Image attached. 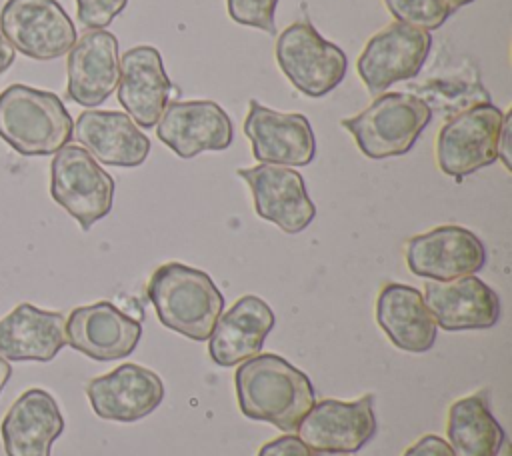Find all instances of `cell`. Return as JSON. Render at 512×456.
Listing matches in <instances>:
<instances>
[{
  "mask_svg": "<svg viewBox=\"0 0 512 456\" xmlns=\"http://www.w3.org/2000/svg\"><path fill=\"white\" fill-rule=\"evenodd\" d=\"M66 346V320L60 312L18 304L0 320V356L8 362H50Z\"/></svg>",
  "mask_w": 512,
  "mask_h": 456,
  "instance_id": "603a6c76",
  "label": "cell"
},
{
  "mask_svg": "<svg viewBox=\"0 0 512 456\" xmlns=\"http://www.w3.org/2000/svg\"><path fill=\"white\" fill-rule=\"evenodd\" d=\"M272 308L254 294L238 298L224 314L218 316L208 336V356L216 366H238L260 354L266 336L274 328Z\"/></svg>",
  "mask_w": 512,
  "mask_h": 456,
  "instance_id": "7402d4cb",
  "label": "cell"
},
{
  "mask_svg": "<svg viewBox=\"0 0 512 456\" xmlns=\"http://www.w3.org/2000/svg\"><path fill=\"white\" fill-rule=\"evenodd\" d=\"M72 134L96 162L106 166L134 168L150 154V138L126 112L84 110Z\"/></svg>",
  "mask_w": 512,
  "mask_h": 456,
  "instance_id": "44dd1931",
  "label": "cell"
},
{
  "mask_svg": "<svg viewBox=\"0 0 512 456\" xmlns=\"http://www.w3.org/2000/svg\"><path fill=\"white\" fill-rule=\"evenodd\" d=\"M118 102L142 128H154L178 88L170 82L162 54L148 44L134 46L120 58Z\"/></svg>",
  "mask_w": 512,
  "mask_h": 456,
  "instance_id": "e0dca14e",
  "label": "cell"
},
{
  "mask_svg": "<svg viewBox=\"0 0 512 456\" xmlns=\"http://www.w3.org/2000/svg\"><path fill=\"white\" fill-rule=\"evenodd\" d=\"M504 446H506V444H504ZM500 456H510V448L506 446V448H504V452H500Z\"/></svg>",
  "mask_w": 512,
  "mask_h": 456,
  "instance_id": "d590c367",
  "label": "cell"
},
{
  "mask_svg": "<svg viewBox=\"0 0 512 456\" xmlns=\"http://www.w3.org/2000/svg\"><path fill=\"white\" fill-rule=\"evenodd\" d=\"M86 396L96 416L130 424L160 406L164 384L156 372L128 362L92 378L86 384Z\"/></svg>",
  "mask_w": 512,
  "mask_h": 456,
  "instance_id": "9a60e30c",
  "label": "cell"
},
{
  "mask_svg": "<svg viewBox=\"0 0 512 456\" xmlns=\"http://www.w3.org/2000/svg\"><path fill=\"white\" fill-rule=\"evenodd\" d=\"M448 446L454 456H500L506 436L490 412L488 390L456 400L448 410Z\"/></svg>",
  "mask_w": 512,
  "mask_h": 456,
  "instance_id": "d4e9b609",
  "label": "cell"
},
{
  "mask_svg": "<svg viewBox=\"0 0 512 456\" xmlns=\"http://www.w3.org/2000/svg\"><path fill=\"white\" fill-rule=\"evenodd\" d=\"M312 450L294 434H284L276 440L266 442L258 456H310Z\"/></svg>",
  "mask_w": 512,
  "mask_h": 456,
  "instance_id": "f1b7e54d",
  "label": "cell"
},
{
  "mask_svg": "<svg viewBox=\"0 0 512 456\" xmlns=\"http://www.w3.org/2000/svg\"><path fill=\"white\" fill-rule=\"evenodd\" d=\"M128 0H76L78 20L84 28H106L124 8Z\"/></svg>",
  "mask_w": 512,
  "mask_h": 456,
  "instance_id": "83f0119b",
  "label": "cell"
},
{
  "mask_svg": "<svg viewBox=\"0 0 512 456\" xmlns=\"http://www.w3.org/2000/svg\"><path fill=\"white\" fill-rule=\"evenodd\" d=\"M244 134L260 164L306 166L316 156L310 120L298 112H278L250 100Z\"/></svg>",
  "mask_w": 512,
  "mask_h": 456,
  "instance_id": "4fadbf2b",
  "label": "cell"
},
{
  "mask_svg": "<svg viewBox=\"0 0 512 456\" xmlns=\"http://www.w3.org/2000/svg\"><path fill=\"white\" fill-rule=\"evenodd\" d=\"M236 174L248 184L256 214L282 232L298 234L314 220L316 206L306 192L304 178L290 166L258 164L238 168Z\"/></svg>",
  "mask_w": 512,
  "mask_h": 456,
  "instance_id": "7c38bea8",
  "label": "cell"
},
{
  "mask_svg": "<svg viewBox=\"0 0 512 456\" xmlns=\"http://www.w3.org/2000/svg\"><path fill=\"white\" fill-rule=\"evenodd\" d=\"M62 432L64 416L44 388L22 392L0 424L6 456H50L52 444Z\"/></svg>",
  "mask_w": 512,
  "mask_h": 456,
  "instance_id": "ffe728a7",
  "label": "cell"
},
{
  "mask_svg": "<svg viewBox=\"0 0 512 456\" xmlns=\"http://www.w3.org/2000/svg\"><path fill=\"white\" fill-rule=\"evenodd\" d=\"M446 4H448V8H450V12H454V10H458V8H462V6H466V4H472L474 0H444Z\"/></svg>",
  "mask_w": 512,
  "mask_h": 456,
  "instance_id": "836d02e7",
  "label": "cell"
},
{
  "mask_svg": "<svg viewBox=\"0 0 512 456\" xmlns=\"http://www.w3.org/2000/svg\"><path fill=\"white\" fill-rule=\"evenodd\" d=\"M276 62L292 86L310 98L332 92L348 68L344 50L322 38L308 20H298L280 32Z\"/></svg>",
  "mask_w": 512,
  "mask_h": 456,
  "instance_id": "52a82bcc",
  "label": "cell"
},
{
  "mask_svg": "<svg viewBox=\"0 0 512 456\" xmlns=\"http://www.w3.org/2000/svg\"><path fill=\"white\" fill-rule=\"evenodd\" d=\"M376 322L390 342L406 352H428L438 326L418 288L398 282L382 286L376 298Z\"/></svg>",
  "mask_w": 512,
  "mask_h": 456,
  "instance_id": "cb8c5ba5",
  "label": "cell"
},
{
  "mask_svg": "<svg viewBox=\"0 0 512 456\" xmlns=\"http://www.w3.org/2000/svg\"><path fill=\"white\" fill-rule=\"evenodd\" d=\"M402 456H454L448 442L436 434H426L406 448Z\"/></svg>",
  "mask_w": 512,
  "mask_h": 456,
  "instance_id": "f546056e",
  "label": "cell"
},
{
  "mask_svg": "<svg viewBox=\"0 0 512 456\" xmlns=\"http://www.w3.org/2000/svg\"><path fill=\"white\" fill-rule=\"evenodd\" d=\"M10 376H12V366H10V362L0 356V394H2L4 386L8 384Z\"/></svg>",
  "mask_w": 512,
  "mask_h": 456,
  "instance_id": "d6a6232c",
  "label": "cell"
},
{
  "mask_svg": "<svg viewBox=\"0 0 512 456\" xmlns=\"http://www.w3.org/2000/svg\"><path fill=\"white\" fill-rule=\"evenodd\" d=\"M310 456H352V454H344V452H314Z\"/></svg>",
  "mask_w": 512,
  "mask_h": 456,
  "instance_id": "e575fe53",
  "label": "cell"
},
{
  "mask_svg": "<svg viewBox=\"0 0 512 456\" xmlns=\"http://www.w3.org/2000/svg\"><path fill=\"white\" fill-rule=\"evenodd\" d=\"M66 94L72 102L100 106L118 86V38L108 30H86L76 38L66 62Z\"/></svg>",
  "mask_w": 512,
  "mask_h": 456,
  "instance_id": "d6986e66",
  "label": "cell"
},
{
  "mask_svg": "<svg viewBox=\"0 0 512 456\" xmlns=\"http://www.w3.org/2000/svg\"><path fill=\"white\" fill-rule=\"evenodd\" d=\"M234 384L246 418L274 424L286 434L296 432L304 414L316 404L310 378L278 354H256L240 362Z\"/></svg>",
  "mask_w": 512,
  "mask_h": 456,
  "instance_id": "6da1fadb",
  "label": "cell"
},
{
  "mask_svg": "<svg viewBox=\"0 0 512 456\" xmlns=\"http://www.w3.org/2000/svg\"><path fill=\"white\" fill-rule=\"evenodd\" d=\"M422 296L436 326L448 332L486 330L500 320L498 294L474 274L446 282L428 280Z\"/></svg>",
  "mask_w": 512,
  "mask_h": 456,
  "instance_id": "ac0fdd59",
  "label": "cell"
},
{
  "mask_svg": "<svg viewBox=\"0 0 512 456\" xmlns=\"http://www.w3.org/2000/svg\"><path fill=\"white\" fill-rule=\"evenodd\" d=\"M396 22H404L426 32L440 28L452 14L444 0H384Z\"/></svg>",
  "mask_w": 512,
  "mask_h": 456,
  "instance_id": "484cf974",
  "label": "cell"
},
{
  "mask_svg": "<svg viewBox=\"0 0 512 456\" xmlns=\"http://www.w3.org/2000/svg\"><path fill=\"white\" fill-rule=\"evenodd\" d=\"M376 432L374 396L352 402L334 398L314 404L296 428V436L314 452H358Z\"/></svg>",
  "mask_w": 512,
  "mask_h": 456,
  "instance_id": "8fae6325",
  "label": "cell"
},
{
  "mask_svg": "<svg viewBox=\"0 0 512 456\" xmlns=\"http://www.w3.org/2000/svg\"><path fill=\"white\" fill-rule=\"evenodd\" d=\"M50 194L88 232L112 210L114 178L82 146L66 144L50 164Z\"/></svg>",
  "mask_w": 512,
  "mask_h": 456,
  "instance_id": "8992f818",
  "label": "cell"
},
{
  "mask_svg": "<svg viewBox=\"0 0 512 456\" xmlns=\"http://www.w3.org/2000/svg\"><path fill=\"white\" fill-rule=\"evenodd\" d=\"M14 58H16V50L12 48V44L6 40V36L0 30V74L6 72L14 64Z\"/></svg>",
  "mask_w": 512,
  "mask_h": 456,
  "instance_id": "1f68e13d",
  "label": "cell"
},
{
  "mask_svg": "<svg viewBox=\"0 0 512 456\" xmlns=\"http://www.w3.org/2000/svg\"><path fill=\"white\" fill-rule=\"evenodd\" d=\"M430 50V32L404 22H390L366 42L356 70L366 90L380 96L394 82L416 78Z\"/></svg>",
  "mask_w": 512,
  "mask_h": 456,
  "instance_id": "ba28073f",
  "label": "cell"
},
{
  "mask_svg": "<svg viewBox=\"0 0 512 456\" xmlns=\"http://www.w3.org/2000/svg\"><path fill=\"white\" fill-rule=\"evenodd\" d=\"M278 0H226L228 14L236 24L276 34L274 14Z\"/></svg>",
  "mask_w": 512,
  "mask_h": 456,
  "instance_id": "4316f807",
  "label": "cell"
},
{
  "mask_svg": "<svg viewBox=\"0 0 512 456\" xmlns=\"http://www.w3.org/2000/svg\"><path fill=\"white\" fill-rule=\"evenodd\" d=\"M510 118L512 112H504V122H502V130H500V138H498V158L502 160L506 170H512V162H510Z\"/></svg>",
  "mask_w": 512,
  "mask_h": 456,
  "instance_id": "4dcf8cb0",
  "label": "cell"
},
{
  "mask_svg": "<svg viewBox=\"0 0 512 456\" xmlns=\"http://www.w3.org/2000/svg\"><path fill=\"white\" fill-rule=\"evenodd\" d=\"M504 112L492 102L460 110L436 136V164L458 182L498 160V138Z\"/></svg>",
  "mask_w": 512,
  "mask_h": 456,
  "instance_id": "5b68a950",
  "label": "cell"
},
{
  "mask_svg": "<svg viewBox=\"0 0 512 456\" xmlns=\"http://www.w3.org/2000/svg\"><path fill=\"white\" fill-rule=\"evenodd\" d=\"M430 120L432 108L416 94L384 92L340 124L354 136L364 156L382 160L410 152Z\"/></svg>",
  "mask_w": 512,
  "mask_h": 456,
  "instance_id": "277c9868",
  "label": "cell"
},
{
  "mask_svg": "<svg viewBox=\"0 0 512 456\" xmlns=\"http://www.w3.org/2000/svg\"><path fill=\"white\" fill-rule=\"evenodd\" d=\"M404 258L412 274L446 282L482 270L486 248L472 230L446 224L412 236L404 246Z\"/></svg>",
  "mask_w": 512,
  "mask_h": 456,
  "instance_id": "30bf717a",
  "label": "cell"
},
{
  "mask_svg": "<svg viewBox=\"0 0 512 456\" xmlns=\"http://www.w3.org/2000/svg\"><path fill=\"white\" fill-rule=\"evenodd\" d=\"M140 336V320L128 316L108 300L78 306L66 320V344L98 362L130 356Z\"/></svg>",
  "mask_w": 512,
  "mask_h": 456,
  "instance_id": "5bb4252c",
  "label": "cell"
},
{
  "mask_svg": "<svg viewBox=\"0 0 512 456\" xmlns=\"http://www.w3.org/2000/svg\"><path fill=\"white\" fill-rule=\"evenodd\" d=\"M64 102L48 90L10 84L0 92V138L22 156H50L72 138Z\"/></svg>",
  "mask_w": 512,
  "mask_h": 456,
  "instance_id": "3957f363",
  "label": "cell"
},
{
  "mask_svg": "<svg viewBox=\"0 0 512 456\" xmlns=\"http://www.w3.org/2000/svg\"><path fill=\"white\" fill-rule=\"evenodd\" d=\"M146 296L158 320L172 332L204 342L224 310V296L214 280L182 262H166L148 280Z\"/></svg>",
  "mask_w": 512,
  "mask_h": 456,
  "instance_id": "7a4b0ae2",
  "label": "cell"
},
{
  "mask_svg": "<svg viewBox=\"0 0 512 456\" xmlns=\"http://www.w3.org/2000/svg\"><path fill=\"white\" fill-rule=\"evenodd\" d=\"M0 30L14 50L38 62L68 54L76 42L74 22L56 0H6Z\"/></svg>",
  "mask_w": 512,
  "mask_h": 456,
  "instance_id": "9c48e42d",
  "label": "cell"
},
{
  "mask_svg": "<svg viewBox=\"0 0 512 456\" xmlns=\"http://www.w3.org/2000/svg\"><path fill=\"white\" fill-rule=\"evenodd\" d=\"M232 134L230 116L212 100H174L156 122L158 140L186 160L206 150H226Z\"/></svg>",
  "mask_w": 512,
  "mask_h": 456,
  "instance_id": "2e32d148",
  "label": "cell"
}]
</instances>
